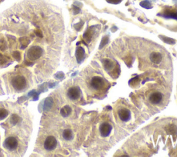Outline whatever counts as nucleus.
<instances>
[{
    "label": "nucleus",
    "instance_id": "obj_5",
    "mask_svg": "<svg viewBox=\"0 0 177 157\" xmlns=\"http://www.w3.org/2000/svg\"><path fill=\"white\" fill-rule=\"evenodd\" d=\"M57 146V140L54 136H48L44 143V149L47 151H52Z\"/></svg>",
    "mask_w": 177,
    "mask_h": 157
},
{
    "label": "nucleus",
    "instance_id": "obj_9",
    "mask_svg": "<svg viewBox=\"0 0 177 157\" xmlns=\"http://www.w3.org/2000/svg\"><path fill=\"white\" fill-rule=\"evenodd\" d=\"M118 116H119L120 120L122 121H128L131 118V113L129 109H121L118 111Z\"/></svg>",
    "mask_w": 177,
    "mask_h": 157
},
{
    "label": "nucleus",
    "instance_id": "obj_8",
    "mask_svg": "<svg viewBox=\"0 0 177 157\" xmlns=\"http://www.w3.org/2000/svg\"><path fill=\"white\" fill-rule=\"evenodd\" d=\"M163 100V94L160 92H154L150 96V101L152 104H157Z\"/></svg>",
    "mask_w": 177,
    "mask_h": 157
},
{
    "label": "nucleus",
    "instance_id": "obj_11",
    "mask_svg": "<svg viewBox=\"0 0 177 157\" xmlns=\"http://www.w3.org/2000/svg\"><path fill=\"white\" fill-rule=\"evenodd\" d=\"M63 138L65 140H67V141H70L73 139V132L71 130H69V129H67V130H65L63 132Z\"/></svg>",
    "mask_w": 177,
    "mask_h": 157
},
{
    "label": "nucleus",
    "instance_id": "obj_2",
    "mask_svg": "<svg viewBox=\"0 0 177 157\" xmlns=\"http://www.w3.org/2000/svg\"><path fill=\"white\" fill-rule=\"evenodd\" d=\"M43 53V50L39 46H33L28 50L27 56L30 60H36L41 57Z\"/></svg>",
    "mask_w": 177,
    "mask_h": 157
},
{
    "label": "nucleus",
    "instance_id": "obj_18",
    "mask_svg": "<svg viewBox=\"0 0 177 157\" xmlns=\"http://www.w3.org/2000/svg\"><path fill=\"white\" fill-rule=\"evenodd\" d=\"M112 65H113L112 62H111L110 60L106 61V62H105V66L107 69H110L112 67Z\"/></svg>",
    "mask_w": 177,
    "mask_h": 157
},
{
    "label": "nucleus",
    "instance_id": "obj_1",
    "mask_svg": "<svg viewBox=\"0 0 177 157\" xmlns=\"http://www.w3.org/2000/svg\"><path fill=\"white\" fill-rule=\"evenodd\" d=\"M13 87L18 91H22L25 89L26 86V80L22 76H15L11 81Z\"/></svg>",
    "mask_w": 177,
    "mask_h": 157
},
{
    "label": "nucleus",
    "instance_id": "obj_14",
    "mask_svg": "<svg viewBox=\"0 0 177 157\" xmlns=\"http://www.w3.org/2000/svg\"><path fill=\"white\" fill-rule=\"evenodd\" d=\"M84 50L82 47H79L76 51V58L78 60V61L80 62L81 60L84 57Z\"/></svg>",
    "mask_w": 177,
    "mask_h": 157
},
{
    "label": "nucleus",
    "instance_id": "obj_3",
    "mask_svg": "<svg viewBox=\"0 0 177 157\" xmlns=\"http://www.w3.org/2000/svg\"><path fill=\"white\" fill-rule=\"evenodd\" d=\"M90 85L93 89L96 90H100L103 89V88L105 87V82L100 76H94L91 78V82H90Z\"/></svg>",
    "mask_w": 177,
    "mask_h": 157
},
{
    "label": "nucleus",
    "instance_id": "obj_4",
    "mask_svg": "<svg viewBox=\"0 0 177 157\" xmlns=\"http://www.w3.org/2000/svg\"><path fill=\"white\" fill-rule=\"evenodd\" d=\"M4 146L6 149H8V150L13 151L18 147V141L15 137L10 136V137H8L7 139H6L4 143Z\"/></svg>",
    "mask_w": 177,
    "mask_h": 157
},
{
    "label": "nucleus",
    "instance_id": "obj_12",
    "mask_svg": "<svg viewBox=\"0 0 177 157\" xmlns=\"http://www.w3.org/2000/svg\"><path fill=\"white\" fill-rule=\"evenodd\" d=\"M163 16L165 17V18H173V19H176L177 20V12L176 11H165L164 14H163Z\"/></svg>",
    "mask_w": 177,
    "mask_h": 157
},
{
    "label": "nucleus",
    "instance_id": "obj_17",
    "mask_svg": "<svg viewBox=\"0 0 177 157\" xmlns=\"http://www.w3.org/2000/svg\"><path fill=\"white\" fill-rule=\"evenodd\" d=\"M140 6L145 8L149 9L152 8L151 3H150L148 0H145V1H143L142 2H140Z\"/></svg>",
    "mask_w": 177,
    "mask_h": 157
},
{
    "label": "nucleus",
    "instance_id": "obj_7",
    "mask_svg": "<svg viewBox=\"0 0 177 157\" xmlns=\"http://www.w3.org/2000/svg\"><path fill=\"white\" fill-rule=\"evenodd\" d=\"M112 127L107 123H103L100 127V132L101 135L103 137H107L110 135L111 132H112Z\"/></svg>",
    "mask_w": 177,
    "mask_h": 157
},
{
    "label": "nucleus",
    "instance_id": "obj_6",
    "mask_svg": "<svg viewBox=\"0 0 177 157\" xmlns=\"http://www.w3.org/2000/svg\"><path fill=\"white\" fill-rule=\"evenodd\" d=\"M68 97L71 99V100H75L79 98L80 96V90L78 87H71L68 90L67 92Z\"/></svg>",
    "mask_w": 177,
    "mask_h": 157
},
{
    "label": "nucleus",
    "instance_id": "obj_15",
    "mask_svg": "<svg viewBox=\"0 0 177 157\" xmlns=\"http://www.w3.org/2000/svg\"><path fill=\"white\" fill-rule=\"evenodd\" d=\"M8 113L6 109H4V108H0V121L5 119L8 116Z\"/></svg>",
    "mask_w": 177,
    "mask_h": 157
},
{
    "label": "nucleus",
    "instance_id": "obj_10",
    "mask_svg": "<svg viewBox=\"0 0 177 157\" xmlns=\"http://www.w3.org/2000/svg\"><path fill=\"white\" fill-rule=\"evenodd\" d=\"M150 60H151L154 63H155V64H159L162 60L161 54L154 52V53H152L151 55H150Z\"/></svg>",
    "mask_w": 177,
    "mask_h": 157
},
{
    "label": "nucleus",
    "instance_id": "obj_13",
    "mask_svg": "<svg viewBox=\"0 0 177 157\" xmlns=\"http://www.w3.org/2000/svg\"><path fill=\"white\" fill-rule=\"evenodd\" d=\"M71 107L69 106H65L63 109H61V111H60V114H61V115L63 116L64 117H67L71 114Z\"/></svg>",
    "mask_w": 177,
    "mask_h": 157
},
{
    "label": "nucleus",
    "instance_id": "obj_16",
    "mask_svg": "<svg viewBox=\"0 0 177 157\" xmlns=\"http://www.w3.org/2000/svg\"><path fill=\"white\" fill-rule=\"evenodd\" d=\"M20 121V118L15 114L13 115L11 118V124L13 125H15L17 123H19V121Z\"/></svg>",
    "mask_w": 177,
    "mask_h": 157
}]
</instances>
